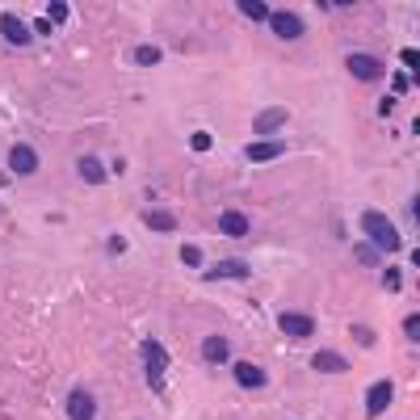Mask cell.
I'll return each mask as SVG.
<instances>
[{
	"label": "cell",
	"instance_id": "obj_1",
	"mask_svg": "<svg viewBox=\"0 0 420 420\" xmlns=\"http://www.w3.org/2000/svg\"><path fill=\"white\" fill-rule=\"evenodd\" d=\"M362 236H366L379 252H400V248H404L400 227H395L383 210H366V215H362Z\"/></svg>",
	"mask_w": 420,
	"mask_h": 420
},
{
	"label": "cell",
	"instance_id": "obj_14",
	"mask_svg": "<svg viewBox=\"0 0 420 420\" xmlns=\"http://www.w3.org/2000/svg\"><path fill=\"white\" fill-rule=\"evenodd\" d=\"M311 370H320V374H345L349 362H345V353H337V349H320V353H311Z\"/></svg>",
	"mask_w": 420,
	"mask_h": 420
},
{
	"label": "cell",
	"instance_id": "obj_13",
	"mask_svg": "<svg viewBox=\"0 0 420 420\" xmlns=\"http://www.w3.org/2000/svg\"><path fill=\"white\" fill-rule=\"evenodd\" d=\"M231 374H236V383H240V387H248V391H261V387L269 383V374H265L257 362H236V366H231Z\"/></svg>",
	"mask_w": 420,
	"mask_h": 420
},
{
	"label": "cell",
	"instance_id": "obj_9",
	"mask_svg": "<svg viewBox=\"0 0 420 420\" xmlns=\"http://www.w3.org/2000/svg\"><path fill=\"white\" fill-rule=\"evenodd\" d=\"M244 156H248L252 164H269V160H282V156H286V143H282V139H252V143L244 147Z\"/></svg>",
	"mask_w": 420,
	"mask_h": 420
},
{
	"label": "cell",
	"instance_id": "obj_21",
	"mask_svg": "<svg viewBox=\"0 0 420 420\" xmlns=\"http://www.w3.org/2000/svg\"><path fill=\"white\" fill-rule=\"evenodd\" d=\"M349 332L358 337V345H362V349H374V341H379V337H374V328H366V324H353Z\"/></svg>",
	"mask_w": 420,
	"mask_h": 420
},
{
	"label": "cell",
	"instance_id": "obj_8",
	"mask_svg": "<svg viewBox=\"0 0 420 420\" xmlns=\"http://www.w3.org/2000/svg\"><path fill=\"white\" fill-rule=\"evenodd\" d=\"M0 34H4V42H8V46H29V42H34L29 25H25L17 13H0Z\"/></svg>",
	"mask_w": 420,
	"mask_h": 420
},
{
	"label": "cell",
	"instance_id": "obj_19",
	"mask_svg": "<svg viewBox=\"0 0 420 420\" xmlns=\"http://www.w3.org/2000/svg\"><path fill=\"white\" fill-rule=\"evenodd\" d=\"M240 13L248 21H269V4L265 0H240Z\"/></svg>",
	"mask_w": 420,
	"mask_h": 420
},
{
	"label": "cell",
	"instance_id": "obj_28",
	"mask_svg": "<svg viewBox=\"0 0 420 420\" xmlns=\"http://www.w3.org/2000/svg\"><path fill=\"white\" fill-rule=\"evenodd\" d=\"M400 59H404V63H408V67H412V72H420V55H416V50H412V46H408V50H404V55H400Z\"/></svg>",
	"mask_w": 420,
	"mask_h": 420
},
{
	"label": "cell",
	"instance_id": "obj_26",
	"mask_svg": "<svg viewBox=\"0 0 420 420\" xmlns=\"http://www.w3.org/2000/svg\"><path fill=\"white\" fill-rule=\"evenodd\" d=\"M353 252H358V257H362V261H366V265H379V252H374V248H370V244H358V248H353Z\"/></svg>",
	"mask_w": 420,
	"mask_h": 420
},
{
	"label": "cell",
	"instance_id": "obj_30",
	"mask_svg": "<svg viewBox=\"0 0 420 420\" xmlns=\"http://www.w3.org/2000/svg\"><path fill=\"white\" fill-rule=\"evenodd\" d=\"M391 109H395V97H383V101H379V114H383V118H387V114H391Z\"/></svg>",
	"mask_w": 420,
	"mask_h": 420
},
{
	"label": "cell",
	"instance_id": "obj_7",
	"mask_svg": "<svg viewBox=\"0 0 420 420\" xmlns=\"http://www.w3.org/2000/svg\"><path fill=\"white\" fill-rule=\"evenodd\" d=\"M219 236H227V240H248V236H252V219H248L244 210H223V215H219Z\"/></svg>",
	"mask_w": 420,
	"mask_h": 420
},
{
	"label": "cell",
	"instance_id": "obj_17",
	"mask_svg": "<svg viewBox=\"0 0 420 420\" xmlns=\"http://www.w3.org/2000/svg\"><path fill=\"white\" fill-rule=\"evenodd\" d=\"M248 261H219L215 269H206V282H219V278H248Z\"/></svg>",
	"mask_w": 420,
	"mask_h": 420
},
{
	"label": "cell",
	"instance_id": "obj_6",
	"mask_svg": "<svg viewBox=\"0 0 420 420\" xmlns=\"http://www.w3.org/2000/svg\"><path fill=\"white\" fill-rule=\"evenodd\" d=\"M8 172L34 177V172H38V151H34L29 143H13V147H8Z\"/></svg>",
	"mask_w": 420,
	"mask_h": 420
},
{
	"label": "cell",
	"instance_id": "obj_23",
	"mask_svg": "<svg viewBox=\"0 0 420 420\" xmlns=\"http://www.w3.org/2000/svg\"><path fill=\"white\" fill-rule=\"evenodd\" d=\"M181 261H185L189 269H198V265H202V248H198V244H185V248H181Z\"/></svg>",
	"mask_w": 420,
	"mask_h": 420
},
{
	"label": "cell",
	"instance_id": "obj_29",
	"mask_svg": "<svg viewBox=\"0 0 420 420\" xmlns=\"http://www.w3.org/2000/svg\"><path fill=\"white\" fill-rule=\"evenodd\" d=\"M391 84H395V93H408V76H404V72H395Z\"/></svg>",
	"mask_w": 420,
	"mask_h": 420
},
{
	"label": "cell",
	"instance_id": "obj_27",
	"mask_svg": "<svg viewBox=\"0 0 420 420\" xmlns=\"http://www.w3.org/2000/svg\"><path fill=\"white\" fill-rule=\"evenodd\" d=\"M383 286H387V290H400V286H404L400 269H387V273H383Z\"/></svg>",
	"mask_w": 420,
	"mask_h": 420
},
{
	"label": "cell",
	"instance_id": "obj_16",
	"mask_svg": "<svg viewBox=\"0 0 420 420\" xmlns=\"http://www.w3.org/2000/svg\"><path fill=\"white\" fill-rule=\"evenodd\" d=\"M202 358H206L210 366L227 362V358H231V345H227V337H219V332H215V337H206V341H202Z\"/></svg>",
	"mask_w": 420,
	"mask_h": 420
},
{
	"label": "cell",
	"instance_id": "obj_4",
	"mask_svg": "<svg viewBox=\"0 0 420 420\" xmlns=\"http://www.w3.org/2000/svg\"><path fill=\"white\" fill-rule=\"evenodd\" d=\"M345 72L353 76V80H383L387 76V67H383V59H374V55H362V50H353L349 59H345Z\"/></svg>",
	"mask_w": 420,
	"mask_h": 420
},
{
	"label": "cell",
	"instance_id": "obj_12",
	"mask_svg": "<svg viewBox=\"0 0 420 420\" xmlns=\"http://www.w3.org/2000/svg\"><path fill=\"white\" fill-rule=\"evenodd\" d=\"M67 420H97V400H93V391L76 387V391L67 395Z\"/></svg>",
	"mask_w": 420,
	"mask_h": 420
},
{
	"label": "cell",
	"instance_id": "obj_11",
	"mask_svg": "<svg viewBox=\"0 0 420 420\" xmlns=\"http://www.w3.org/2000/svg\"><path fill=\"white\" fill-rule=\"evenodd\" d=\"M286 122H290V114H286L282 105H273V109H261V114H257V122H252V135L269 139V135H278Z\"/></svg>",
	"mask_w": 420,
	"mask_h": 420
},
{
	"label": "cell",
	"instance_id": "obj_10",
	"mask_svg": "<svg viewBox=\"0 0 420 420\" xmlns=\"http://www.w3.org/2000/svg\"><path fill=\"white\" fill-rule=\"evenodd\" d=\"M391 400H395V383H391V379H379V383L366 391V416H383Z\"/></svg>",
	"mask_w": 420,
	"mask_h": 420
},
{
	"label": "cell",
	"instance_id": "obj_5",
	"mask_svg": "<svg viewBox=\"0 0 420 420\" xmlns=\"http://www.w3.org/2000/svg\"><path fill=\"white\" fill-rule=\"evenodd\" d=\"M278 328H282L290 341H307V337H316V320L303 316V311H282V316H278Z\"/></svg>",
	"mask_w": 420,
	"mask_h": 420
},
{
	"label": "cell",
	"instance_id": "obj_22",
	"mask_svg": "<svg viewBox=\"0 0 420 420\" xmlns=\"http://www.w3.org/2000/svg\"><path fill=\"white\" fill-rule=\"evenodd\" d=\"M46 21H50V29H55V25H63V21H67V4H59V0H55V4H46Z\"/></svg>",
	"mask_w": 420,
	"mask_h": 420
},
{
	"label": "cell",
	"instance_id": "obj_15",
	"mask_svg": "<svg viewBox=\"0 0 420 420\" xmlns=\"http://www.w3.org/2000/svg\"><path fill=\"white\" fill-rule=\"evenodd\" d=\"M76 172H80V181H88V185H101V181L109 177V168H105L97 156H80V160H76Z\"/></svg>",
	"mask_w": 420,
	"mask_h": 420
},
{
	"label": "cell",
	"instance_id": "obj_3",
	"mask_svg": "<svg viewBox=\"0 0 420 420\" xmlns=\"http://www.w3.org/2000/svg\"><path fill=\"white\" fill-rule=\"evenodd\" d=\"M269 29L282 38V42H299L303 38V17L294 8H269Z\"/></svg>",
	"mask_w": 420,
	"mask_h": 420
},
{
	"label": "cell",
	"instance_id": "obj_20",
	"mask_svg": "<svg viewBox=\"0 0 420 420\" xmlns=\"http://www.w3.org/2000/svg\"><path fill=\"white\" fill-rule=\"evenodd\" d=\"M160 59H164V50H160V46H147V42H143V46H135V63H139V67H156Z\"/></svg>",
	"mask_w": 420,
	"mask_h": 420
},
{
	"label": "cell",
	"instance_id": "obj_24",
	"mask_svg": "<svg viewBox=\"0 0 420 420\" xmlns=\"http://www.w3.org/2000/svg\"><path fill=\"white\" fill-rule=\"evenodd\" d=\"M404 337H408V341H420V316H416V311L404 320Z\"/></svg>",
	"mask_w": 420,
	"mask_h": 420
},
{
	"label": "cell",
	"instance_id": "obj_25",
	"mask_svg": "<svg viewBox=\"0 0 420 420\" xmlns=\"http://www.w3.org/2000/svg\"><path fill=\"white\" fill-rule=\"evenodd\" d=\"M189 143H194V151H210V135H206V130H194Z\"/></svg>",
	"mask_w": 420,
	"mask_h": 420
},
{
	"label": "cell",
	"instance_id": "obj_2",
	"mask_svg": "<svg viewBox=\"0 0 420 420\" xmlns=\"http://www.w3.org/2000/svg\"><path fill=\"white\" fill-rule=\"evenodd\" d=\"M139 353H143V366H147V387L156 391V395H164V370H168V349L156 341V337H147L143 345H139Z\"/></svg>",
	"mask_w": 420,
	"mask_h": 420
},
{
	"label": "cell",
	"instance_id": "obj_18",
	"mask_svg": "<svg viewBox=\"0 0 420 420\" xmlns=\"http://www.w3.org/2000/svg\"><path fill=\"white\" fill-rule=\"evenodd\" d=\"M143 227H151V231H177V215L172 210H143Z\"/></svg>",
	"mask_w": 420,
	"mask_h": 420
}]
</instances>
